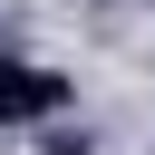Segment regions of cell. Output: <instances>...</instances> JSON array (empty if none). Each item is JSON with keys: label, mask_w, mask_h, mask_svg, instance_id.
Wrapping results in <instances>:
<instances>
[{"label": "cell", "mask_w": 155, "mask_h": 155, "mask_svg": "<svg viewBox=\"0 0 155 155\" xmlns=\"http://www.w3.org/2000/svg\"><path fill=\"white\" fill-rule=\"evenodd\" d=\"M68 107H78V78H68V68L0 48V126H58Z\"/></svg>", "instance_id": "1"}, {"label": "cell", "mask_w": 155, "mask_h": 155, "mask_svg": "<svg viewBox=\"0 0 155 155\" xmlns=\"http://www.w3.org/2000/svg\"><path fill=\"white\" fill-rule=\"evenodd\" d=\"M39 155H97V136H87V126H48V136H39Z\"/></svg>", "instance_id": "2"}, {"label": "cell", "mask_w": 155, "mask_h": 155, "mask_svg": "<svg viewBox=\"0 0 155 155\" xmlns=\"http://www.w3.org/2000/svg\"><path fill=\"white\" fill-rule=\"evenodd\" d=\"M97 10H107V0H97Z\"/></svg>", "instance_id": "3"}]
</instances>
